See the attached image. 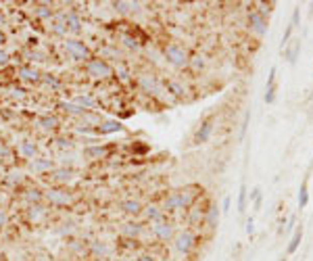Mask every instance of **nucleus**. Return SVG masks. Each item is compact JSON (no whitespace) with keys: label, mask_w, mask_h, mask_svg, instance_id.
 <instances>
[{"label":"nucleus","mask_w":313,"mask_h":261,"mask_svg":"<svg viewBox=\"0 0 313 261\" xmlns=\"http://www.w3.org/2000/svg\"><path fill=\"white\" fill-rule=\"evenodd\" d=\"M203 195L201 186H186L182 190H174L169 192L163 201V211L172 213V211H182V209H190L194 207V203L198 201V197Z\"/></svg>","instance_id":"f257e3e1"},{"label":"nucleus","mask_w":313,"mask_h":261,"mask_svg":"<svg viewBox=\"0 0 313 261\" xmlns=\"http://www.w3.org/2000/svg\"><path fill=\"white\" fill-rule=\"evenodd\" d=\"M163 57H165V61H167L169 65L176 67V69H182V67H188V61H190V54H188V50L184 48L182 44H176V42L167 44V46L163 48Z\"/></svg>","instance_id":"f03ea898"},{"label":"nucleus","mask_w":313,"mask_h":261,"mask_svg":"<svg viewBox=\"0 0 313 261\" xmlns=\"http://www.w3.org/2000/svg\"><path fill=\"white\" fill-rule=\"evenodd\" d=\"M86 71L94 79H109V77H113V73H115V69L101 57H92L90 61H86Z\"/></svg>","instance_id":"7ed1b4c3"},{"label":"nucleus","mask_w":313,"mask_h":261,"mask_svg":"<svg viewBox=\"0 0 313 261\" xmlns=\"http://www.w3.org/2000/svg\"><path fill=\"white\" fill-rule=\"evenodd\" d=\"M63 46H65V50H67V54L73 61H90L92 57H90V48L82 42V40H75V38H69V40H65L63 42Z\"/></svg>","instance_id":"20e7f679"},{"label":"nucleus","mask_w":313,"mask_h":261,"mask_svg":"<svg viewBox=\"0 0 313 261\" xmlns=\"http://www.w3.org/2000/svg\"><path fill=\"white\" fill-rule=\"evenodd\" d=\"M174 246H176L178 253L188 255V253L194 249V246H196L194 232H192V230H182V232H178V234L174 236Z\"/></svg>","instance_id":"39448f33"},{"label":"nucleus","mask_w":313,"mask_h":261,"mask_svg":"<svg viewBox=\"0 0 313 261\" xmlns=\"http://www.w3.org/2000/svg\"><path fill=\"white\" fill-rule=\"evenodd\" d=\"M44 201L54 205V207H67V205L73 203V197H71V192L67 190H61V188H48L44 192Z\"/></svg>","instance_id":"423d86ee"},{"label":"nucleus","mask_w":313,"mask_h":261,"mask_svg":"<svg viewBox=\"0 0 313 261\" xmlns=\"http://www.w3.org/2000/svg\"><path fill=\"white\" fill-rule=\"evenodd\" d=\"M249 30L257 38H263L267 34V19L263 15H259L255 9L249 11Z\"/></svg>","instance_id":"0eeeda50"},{"label":"nucleus","mask_w":313,"mask_h":261,"mask_svg":"<svg viewBox=\"0 0 313 261\" xmlns=\"http://www.w3.org/2000/svg\"><path fill=\"white\" fill-rule=\"evenodd\" d=\"M138 86L144 90L146 94H152V96H159L161 92H163V86L159 84V79H156L154 75H150V73H140L138 75Z\"/></svg>","instance_id":"6e6552de"},{"label":"nucleus","mask_w":313,"mask_h":261,"mask_svg":"<svg viewBox=\"0 0 313 261\" xmlns=\"http://www.w3.org/2000/svg\"><path fill=\"white\" fill-rule=\"evenodd\" d=\"M213 128H215V123H213V117H207L205 121H201V126H198L196 132H194L192 142H194V144H205V142H209L211 134H213Z\"/></svg>","instance_id":"1a4fd4ad"},{"label":"nucleus","mask_w":313,"mask_h":261,"mask_svg":"<svg viewBox=\"0 0 313 261\" xmlns=\"http://www.w3.org/2000/svg\"><path fill=\"white\" fill-rule=\"evenodd\" d=\"M152 232H154V236L163 240V242H169V240H174L176 236V230H174V224L172 222H167V219H163V222H156L152 226Z\"/></svg>","instance_id":"9d476101"},{"label":"nucleus","mask_w":313,"mask_h":261,"mask_svg":"<svg viewBox=\"0 0 313 261\" xmlns=\"http://www.w3.org/2000/svg\"><path fill=\"white\" fill-rule=\"evenodd\" d=\"M123 123L117 121V119H105L101 121V126L94 128V134L96 136H107V134H115V132H123Z\"/></svg>","instance_id":"9b49d317"},{"label":"nucleus","mask_w":313,"mask_h":261,"mask_svg":"<svg viewBox=\"0 0 313 261\" xmlns=\"http://www.w3.org/2000/svg\"><path fill=\"white\" fill-rule=\"evenodd\" d=\"M111 153V148L105 146V144H96V146H86L84 148V157L88 161H101V159H107Z\"/></svg>","instance_id":"f8f14e48"},{"label":"nucleus","mask_w":313,"mask_h":261,"mask_svg":"<svg viewBox=\"0 0 313 261\" xmlns=\"http://www.w3.org/2000/svg\"><path fill=\"white\" fill-rule=\"evenodd\" d=\"M61 19H63V25H65L67 32H71V34H80V32H82V19L75 15L73 11L63 13Z\"/></svg>","instance_id":"ddd939ff"},{"label":"nucleus","mask_w":313,"mask_h":261,"mask_svg":"<svg viewBox=\"0 0 313 261\" xmlns=\"http://www.w3.org/2000/svg\"><path fill=\"white\" fill-rule=\"evenodd\" d=\"M219 215H221V211H219V207L217 205H209L207 207V211H205V219H203V224L209 228V230H215L217 228V224H219Z\"/></svg>","instance_id":"4468645a"},{"label":"nucleus","mask_w":313,"mask_h":261,"mask_svg":"<svg viewBox=\"0 0 313 261\" xmlns=\"http://www.w3.org/2000/svg\"><path fill=\"white\" fill-rule=\"evenodd\" d=\"M50 178L54 182H59V184H67V182H71L75 178V171L71 169V167H54L52 171H50Z\"/></svg>","instance_id":"2eb2a0df"},{"label":"nucleus","mask_w":313,"mask_h":261,"mask_svg":"<svg viewBox=\"0 0 313 261\" xmlns=\"http://www.w3.org/2000/svg\"><path fill=\"white\" fill-rule=\"evenodd\" d=\"M19 77L23 81H30V84H38V81L42 79V73L36 69V67H32V65H21L19 67Z\"/></svg>","instance_id":"dca6fc26"},{"label":"nucleus","mask_w":313,"mask_h":261,"mask_svg":"<svg viewBox=\"0 0 313 261\" xmlns=\"http://www.w3.org/2000/svg\"><path fill=\"white\" fill-rule=\"evenodd\" d=\"M140 3H132V0H115L113 9H115L119 15H130V13H138L140 11Z\"/></svg>","instance_id":"f3484780"},{"label":"nucleus","mask_w":313,"mask_h":261,"mask_svg":"<svg viewBox=\"0 0 313 261\" xmlns=\"http://www.w3.org/2000/svg\"><path fill=\"white\" fill-rule=\"evenodd\" d=\"M48 215V207H44L42 203H38V205H30V209H27V219L30 222H34V224H38V222H42Z\"/></svg>","instance_id":"a211bd4d"},{"label":"nucleus","mask_w":313,"mask_h":261,"mask_svg":"<svg viewBox=\"0 0 313 261\" xmlns=\"http://www.w3.org/2000/svg\"><path fill=\"white\" fill-rule=\"evenodd\" d=\"M282 52H284V59H286L290 65H294L296 59H298V54H301V40H290V44Z\"/></svg>","instance_id":"6ab92c4d"},{"label":"nucleus","mask_w":313,"mask_h":261,"mask_svg":"<svg viewBox=\"0 0 313 261\" xmlns=\"http://www.w3.org/2000/svg\"><path fill=\"white\" fill-rule=\"evenodd\" d=\"M30 169L34 173H42V171H52L54 169V163L50 159H44V157H36L30 161Z\"/></svg>","instance_id":"aec40b11"},{"label":"nucleus","mask_w":313,"mask_h":261,"mask_svg":"<svg viewBox=\"0 0 313 261\" xmlns=\"http://www.w3.org/2000/svg\"><path fill=\"white\" fill-rule=\"evenodd\" d=\"M167 92H172V94L176 96V99L182 101V99H186V92H188V90H186V86H184L182 81H178V79H169V81H167Z\"/></svg>","instance_id":"412c9836"},{"label":"nucleus","mask_w":313,"mask_h":261,"mask_svg":"<svg viewBox=\"0 0 313 261\" xmlns=\"http://www.w3.org/2000/svg\"><path fill=\"white\" fill-rule=\"evenodd\" d=\"M301 242H303V226H298V228L294 230V234H292L288 246H286V253H288V255H294V253L298 251V246H301Z\"/></svg>","instance_id":"4be33fe9"},{"label":"nucleus","mask_w":313,"mask_h":261,"mask_svg":"<svg viewBox=\"0 0 313 261\" xmlns=\"http://www.w3.org/2000/svg\"><path fill=\"white\" fill-rule=\"evenodd\" d=\"M59 109H61L63 113L73 115V117H84V113H88V111H84L82 107H77L73 101H71V103H59Z\"/></svg>","instance_id":"5701e85b"},{"label":"nucleus","mask_w":313,"mask_h":261,"mask_svg":"<svg viewBox=\"0 0 313 261\" xmlns=\"http://www.w3.org/2000/svg\"><path fill=\"white\" fill-rule=\"evenodd\" d=\"M247 201H249V188H247V182L243 180L240 182V190H238V213H245L247 211Z\"/></svg>","instance_id":"b1692460"},{"label":"nucleus","mask_w":313,"mask_h":261,"mask_svg":"<svg viewBox=\"0 0 313 261\" xmlns=\"http://www.w3.org/2000/svg\"><path fill=\"white\" fill-rule=\"evenodd\" d=\"M38 126L44 132H54L56 128H59V119H56L54 115H44V117L38 119Z\"/></svg>","instance_id":"393cba45"},{"label":"nucleus","mask_w":313,"mask_h":261,"mask_svg":"<svg viewBox=\"0 0 313 261\" xmlns=\"http://www.w3.org/2000/svg\"><path fill=\"white\" fill-rule=\"evenodd\" d=\"M121 209L127 215H140L142 213V203L140 201H134V199H127V201L121 203Z\"/></svg>","instance_id":"a878e982"},{"label":"nucleus","mask_w":313,"mask_h":261,"mask_svg":"<svg viewBox=\"0 0 313 261\" xmlns=\"http://www.w3.org/2000/svg\"><path fill=\"white\" fill-rule=\"evenodd\" d=\"M19 153L25 157V159H36V153H38V148H36V144L32 142V140H23L21 144H19Z\"/></svg>","instance_id":"bb28decb"},{"label":"nucleus","mask_w":313,"mask_h":261,"mask_svg":"<svg viewBox=\"0 0 313 261\" xmlns=\"http://www.w3.org/2000/svg\"><path fill=\"white\" fill-rule=\"evenodd\" d=\"M144 213H146V219H150V222H163L165 219V211L163 209H159L156 205H148V207L144 209Z\"/></svg>","instance_id":"cd10ccee"},{"label":"nucleus","mask_w":313,"mask_h":261,"mask_svg":"<svg viewBox=\"0 0 313 261\" xmlns=\"http://www.w3.org/2000/svg\"><path fill=\"white\" fill-rule=\"evenodd\" d=\"M73 103L77 107H82L84 111H94V109H96V101L92 99V96H75Z\"/></svg>","instance_id":"c85d7f7f"},{"label":"nucleus","mask_w":313,"mask_h":261,"mask_svg":"<svg viewBox=\"0 0 313 261\" xmlns=\"http://www.w3.org/2000/svg\"><path fill=\"white\" fill-rule=\"evenodd\" d=\"M309 205V182L303 180L301 188H298V209H305Z\"/></svg>","instance_id":"c756f323"},{"label":"nucleus","mask_w":313,"mask_h":261,"mask_svg":"<svg viewBox=\"0 0 313 261\" xmlns=\"http://www.w3.org/2000/svg\"><path fill=\"white\" fill-rule=\"evenodd\" d=\"M25 201L30 203V205H38V203L44 201V192L38 190V188H30V190L25 192Z\"/></svg>","instance_id":"7c9ffc66"},{"label":"nucleus","mask_w":313,"mask_h":261,"mask_svg":"<svg viewBox=\"0 0 313 261\" xmlns=\"http://www.w3.org/2000/svg\"><path fill=\"white\" fill-rule=\"evenodd\" d=\"M121 232H123L125 236H130V238H138L142 234V226L140 224H125Z\"/></svg>","instance_id":"2f4dec72"},{"label":"nucleus","mask_w":313,"mask_h":261,"mask_svg":"<svg viewBox=\"0 0 313 261\" xmlns=\"http://www.w3.org/2000/svg\"><path fill=\"white\" fill-rule=\"evenodd\" d=\"M34 15L38 19H48V17H52V9L48 5H38V7H34Z\"/></svg>","instance_id":"473e14b6"},{"label":"nucleus","mask_w":313,"mask_h":261,"mask_svg":"<svg viewBox=\"0 0 313 261\" xmlns=\"http://www.w3.org/2000/svg\"><path fill=\"white\" fill-rule=\"evenodd\" d=\"M276 94H278V86L276 84H272V86H265V103L267 105H274L276 103Z\"/></svg>","instance_id":"72a5a7b5"},{"label":"nucleus","mask_w":313,"mask_h":261,"mask_svg":"<svg viewBox=\"0 0 313 261\" xmlns=\"http://www.w3.org/2000/svg\"><path fill=\"white\" fill-rule=\"evenodd\" d=\"M140 44H142V42H140L136 36H132V34H125V36H123V46H125V48H134V50H136V48H140Z\"/></svg>","instance_id":"f704fd0d"},{"label":"nucleus","mask_w":313,"mask_h":261,"mask_svg":"<svg viewBox=\"0 0 313 261\" xmlns=\"http://www.w3.org/2000/svg\"><path fill=\"white\" fill-rule=\"evenodd\" d=\"M188 65L192 67V69H203V67H205V57H203V54H194V57H190Z\"/></svg>","instance_id":"c9c22d12"},{"label":"nucleus","mask_w":313,"mask_h":261,"mask_svg":"<svg viewBox=\"0 0 313 261\" xmlns=\"http://www.w3.org/2000/svg\"><path fill=\"white\" fill-rule=\"evenodd\" d=\"M292 32H294V27L288 23V27H286V32H284V36H282V42H280V48L284 50L288 44H290V38H292Z\"/></svg>","instance_id":"e433bc0d"},{"label":"nucleus","mask_w":313,"mask_h":261,"mask_svg":"<svg viewBox=\"0 0 313 261\" xmlns=\"http://www.w3.org/2000/svg\"><path fill=\"white\" fill-rule=\"evenodd\" d=\"M249 121H251V113L247 111V113H245V119H243V128H240V134H238V138H240V140H245L247 130H249Z\"/></svg>","instance_id":"4c0bfd02"},{"label":"nucleus","mask_w":313,"mask_h":261,"mask_svg":"<svg viewBox=\"0 0 313 261\" xmlns=\"http://www.w3.org/2000/svg\"><path fill=\"white\" fill-rule=\"evenodd\" d=\"M298 21H301V7H294V9H292V17H290V25L296 27Z\"/></svg>","instance_id":"58836bf2"},{"label":"nucleus","mask_w":313,"mask_h":261,"mask_svg":"<svg viewBox=\"0 0 313 261\" xmlns=\"http://www.w3.org/2000/svg\"><path fill=\"white\" fill-rule=\"evenodd\" d=\"M52 32H54V34H59V36H65V34H67L65 25H63V19H61V21H54V23H52Z\"/></svg>","instance_id":"ea45409f"},{"label":"nucleus","mask_w":313,"mask_h":261,"mask_svg":"<svg viewBox=\"0 0 313 261\" xmlns=\"http://www.w3.org/2000/svg\"><path fill=\"white\" fill-rule=\"evenodd\" d=\"M40 81H46V84H48V86H52V88L59 86V79H54L52 75H42V79H40Z\"/></svg>","instance_id":"a19ab883"},{"label":"nucleus","mask_w":313,"mask_h":261,"mask_svg":"<svg viewBox=\"0 0 313 261\" xmlns=\"http://www.w3.org/2000/svg\"><path fill=\"white\" fill-rule=\"evenodd\" d=\"M232 207V197H223V203H221V213H227Z\"/></svg>","instance_id":"79ce46f5"},{"label":"nucleus","mask_w":313,"mask_h":261,"mask_svg":"<svg viewBox=\"0 0 313 261\" xmlns=\"http://www.w3.org/2000/svg\"><path fill=\"white\" fill-rule=\"evenodd\" d=\"M245 230H247V234L253 238V234H255V219H253V217L247 219V228H245Z\"/></svg>","instance_id":"37998d69"},{"label":"nucleus","mask_w":313,"mask_h":261,"mask_svg":"<svg viewBox=\"0 0 313 261\" xmlns=\"http://www.w3.org/2000/svg\"><path fill=\"white\" fill-rule=\"evenodd\" d=\"M117 75H119V79H121V81H130V73H127V69H123L121 65L117 67Z\"/></svg>","instance_id":"c03bdc74"},{"label":"nucleus","mask_w":313,"mask_h":261,"mask_svg":"<svg viewBox=\"0 0 313 261\" xmlns=\"http://www.w3.org/2000/svg\"><path fill=\"white\" fill-rule=\"evenodd\" d=\"M9 61H11V57H9V52H7V50H0V67H5V65H9Z\"/></svg>","instance_id":"a18cd8bd"},{"label":"nucleus","mask_w":313,"mask_h":261,"mask_svg":"<svg viewBox=\"0 0 313 261\" xmlns=\"http://www.w3.org/2000/svg\"><path fill=\"white\" fill-rule=\"evenodd\" d=\"M259 197H261V188H259V186H255V188L251 190L249 199H251V201H255V199H259Z\"/></svg>","instance_id":"49530a36"},{"label":"nucleus","mask_w":313,"mask_h":261,"mask_svg":"<svg viewBox=\"0 0 313 261\" xmlns=\"http://www.w3.org/2000/svg\"><path fill=\"white\" fill-rule=\"evenodd\" d=\"M294 224H296V217H294V215H290V217H288V222H286V230H296V228H294Z\"/></svg>","instance_id":"de8ad7c7"},{"label":"nucleus","mask_w":313,"mask_h":261,"mask_svg":"<svg viewBox=\"0 0 313 261\" xmlns=\"http://www.w3.org/2000/svg\"><path fill=\"white\" fill-rule=\"evenodd\" d=\"M261 203H263V195H261L259 199H255V201H253V209H255V211H259V209H261Z\"/></svg>","instance_id":"09e8293b"},{"label":"nucleus","mask_w":313,"mask_h":261,"mask_svg":"<svg viewBox=\"0 0 313 261\" xmlns=\"http://www.w3.org/2000/svg\"><path fill=\"white\" fill-rule=\"evenodd\" d=\"M7 211L5 209H0V228H3V226H7Z\"/></svg>","instance_id":"8fccbe9b"},{"label":"nucleus","mask_w":313,"mask_h":261,"mask_svg":"<svg viewBox=\"0 0 313 261\" xmlns=\"http://www.w3.org/2000/svg\"><path fill=\"white\" fill-rule=\"evenodd\" d=\"M132 150H136V153H146V150H148V144H140V146H132Z\"/></svg>","instance_id":"3c124183"},{"label":"nucleus","mask_w":313,"mask_h":261,"mask_svg":"<svg viewBox=\"0 0 313 261\" xmlns=\"http://www.w3.org/2000/svg\"><path fill=\"white\" fill-rule=\"evenodd\" d=\"M5 44H7V34L0 30V46H5Z\"/></svg>","instance_id":"603ef678"},{"label":"nucleus","mask_w":313,"mask_h":261,"mask_svg":"<svg viewBox=\"0 0 313 261\" xmlns=\"http://www.w3.org/2000/svg\"><path fill=\"white\" fill-rule=\"evenodd\" d=\"M5 150H7V144H5V140H3V138H0V155H3Z\"/></svg>","instance_id":"864d4df0"},{"label":"nucleus","mask_w":313,"mask_h":261,"mask_svg":"<svg viewBox=\"0 0 313 261\" xmlns=\"http://www.w3.org/2000/svg\"><path fill=\"white\" fill-rule=\"evenodd\" d=\"M138 261H154V257H148V255H142Z\"/></svg>","instance_id":"5fc2aeb1"},{"label":"nucleus","mask_w":313,"mask_h":261,"mask_svg":"<svg viewBox=\"0 0 313 261\" xmlns=\"http://www.w3.org/2000/svg\"><path fill=\"white\" fill-rule=\"evenodd\" d=\"M0 25H5V15H3V13H0Z\"/></svg>","instance_id":"6e6d98bb"},{"label":"nucleus","mask_w":313,"mask_h":261,"mask_svg":"<svg viewBox=\"0 0 313 261\" xmlns=\"http://www.w3.org/2000/svg\"><path fill=\"white\" fill-rule=\"evenodd\" d=\"M278 261H286V259H284V257H282V259H278Z\"/></svg>","instance_id":"4d7b16f0"},{"label":"nucleus","mask_w":313,"mask_h":261,"mask_svg":"<svg viewBox=\"0 0 313 261\" xmlns=\"http://www.w3.org/2000/svg\"><path fill=\"white\" fill-rule=\"evenodd\" d=\"M311 163H313V157H311Z\"/></svg>","instance_id":"13d9d810"}]
</instances>
